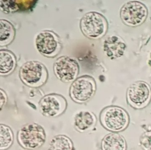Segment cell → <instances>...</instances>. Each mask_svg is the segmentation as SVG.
I'll return each instance as SVG.
<instances>
[{
  "label": "cell",
  "instance_id": "cell-1",
  "mask_svg": "<svg viewBox=\"0 0 151 150\" xmlns=\"http://www.w3.org/2000/svg\"><path fill=\"white\" fill-rule=\"evenodd\" d=\"M100 121L106 129L117 133L126 129L129 123V117L123 108L112 106L102 110L100 113Z\"/></svg>",
  "mask_w": 151,
  "mask_h": 150
},
{
  "label": "cell",
  "instance_id": "cell-2",
  "mask_svg": "<svg viewBox=\"0 0 151 150\" xmlns=\"http://www.w3.org/2000/svg\"><path fill=\"white\" fill-rule=\"evenodd\" d=\"M83 33L88 38L96 39L103 37L107 30V20L102 14L96 11L85 14L80 23Z\"/></svg>",
  "mask_w": 151,
  "mask_h": 150
},
{
  "label": "cell",
  "instance_id": "cell-3",
  "mask_svg": "<svg viewBox=\"0 0 151 150\" xmlns=\"http://www.w3.org/2000/svg\"><path fill=\"white\" fill-rule=\"evenodd\" d=\"M43 128L36 123H29L23 126L19 131L17 139L24 149L34 150L43 145L46 140Z\"/></svg>",
  "mask_w": 151,
  "mask_h": 150
},
{
  "label": "cell",
  "instance_id": "cell-4",
  "mask_svg": "<svg viewBox=\"0 0 151 150\" xmlns=\"http://www.w3.org/2000/svg\"><path fill=\"white\" fill-rule=\"evenodd\" d=\"M19 76L24 83L33 87L43 85L47 79L48 72L44 65L38 61H31L21 67Z\"/></svg>",
  "mask_w": 151,
  "mask_h": 150
},
{
  "label": "cell",
  "instance_id": "cell-5",
  "mask_svg": "<svg viewBox=\"0 0 151 150\" xmlns=\"http://www.w3.org/2000/svg\"><path fill=\"white\" fill-rule=\"evenodd\" d=\"M96 89V82L92 77L82 76L73 81L70 88V96L74 102L83 104L94 96Z\"/></svg>",
  "mask_w": 151,
  "mask_h": 150
},
{
  "label": "cell",
  "instance_id": "cell-6",
  "mask_svg": "<svg viewBox=\"0 0 151 150\" xmlns=\"http://www.w3.org/2000/svg\"><path fill=\"white\" fill-rule=\"evenodd\" d=\"M148 10L142 3L137 1L125 4L121 9L122 21L127 25L137 26L144 22L148 16Z\"/></svg>",
  "mask_w": 151,
  "mask_h": 150
},
{
  "label": "cell",
  "instance_id": "cell-7",
  "mask_svg": "<svg viewBox=\"0 0 151 150\" xmlns=\"http://www.w3.org/2000/svg\"><path fill=\"white\" fill-rule=\"evenodd\" d=\"M54 70L58 79L65 82H70L76 79L79 72V64L70 56H61L55 62Z\"/></svg>",
  "mask_w": 151,
  "mask_h": 150
},
{
  "label": "cell",
  "instance_id": "cell-8",
  "mask_svg": "<svg viewBox=\"0 0 151 150\" xmlns=\"http://www.w3.org/2000/svg\"><path fill=\"white\" fill-rule=\"evenodd\" d=\"M67 102L63 96L50 94L44 96L39 104L41 113L48 117H58L63 114L67 107Z\"/></svg>",
  "mask_w": 151,
  "mask_h": 150
},
{
  "label": "cell",
  "instance_id": "cell-9",
  "mask_svg": "<svg viewBox=\"0 0 151 150\" xmlns=\"http://www.w3.org/2000/svg\"><path fill=\"white\" fill-rule=\"evenodd\" d=\"M151 98L150 87L142 81L132 84L127 92L128 102L134 108H143L149 104Z\"/></svg>",
  "mask_w": 151,
  "mask_h": 150
},
{
  "label": "cell",
  "instance_id": "cell-10",
  "mask_svg": "<svg viewBox=\"0 0 151 150\" xmlns=\"http://www.w3.org/2000/svg\"><path fill=\"white\" fill-rule=\"evenodd\" d=\"M35 42L38 51L45 56L54 57L60 50L61 45L58 37L50 31L40 32L36 37Z\"/></svg>",
  "mask_w": 151,
  "mask_h": 150
},
{
  "label": "cell",
  "instance_id": "cell-11",
  "mask_svg": "<svg viewBox=\"0 0 151 150\" xmlns=\"http://www.w3.org/2000/svg\"><path fill=\"white\" fill-rule=\"evenodd\" d=\"M126 48V45L123 40L115 35L110 36L104 42L105 53L112 59L122 56Z\"/></svg>",
  "mask_w": 151,
  "mask_h": 150
},
{
  "label": "cell",
  "instance_id": "cell-12",
  "mask_svg": "<svg viewBox=\"0 0 151 150\" xmlns=\"http://www.w3.org/2000/svg\"><path fill=\"white\" fill-rule=\"evenodd\" d=\"M96 118L94 114L89 111H81L76 115L74 126L79 132L88 131L96 125Z\"/></svg>",
  "mask_w": 151,
  "mask_h": 150
},
{
  "label": "cell",
  "instance_id": "cell-13",
  "mask_svg": "<svg viewBox=\"0 0 151 150\" xmlns=\"http://www.w3.org/2000/svg\"><path fill=\"white\" fill-rule=\"evenodd\" d=\"M102 150H126L127 143L124 137L116 133L105 136L101 143Z\"/></svg>",
  "mask_w": 151,
  "mask_h": 150
},
{
  "label": "cell",
  "instance_id": "cell-14",
  "mask_svg": "<svg viewBox=\"0 0 151 150\" xmlns=\"http://www.w3.org/2000/svg\"><path fill=\"white\" fill-rule=\"evenodd\" d=\"M17 61L14 55L8 50H0V75H7L16 68Z\"/></svg>",
  "mask_w": 151,
  "mask_h": 150
},
{
  "label": "cell",
  "instance_id": "cell-15",
  "mask_svg": "<svg viewBox=\"0 0 151 150\" xmlns=\"http://www.w3.org/2000/svg\"><path fill=\"white\" fill-rule=\"evenodd\" d=\"M15 34L12 24L5 19H0V46L8 45L12 42Z\"/></svg>",
  "mask_w": 151,
  "mask_h": 150
},
{
  "label": "cell",
  "instance_id": "cell-16",
  "mask_svg": "<svg viewBox=\"0 0 151 150\" xmlns=\"http://www.w3.org/2000/svg\"><path fill=\"white\" fill-rule=\"evenodd\" d=\"M49 150H73V144L66 136H56L50 142Z\"/></svg>",
  "mask_w": 151,
  "mask_h": 150
},
{
  "label": "cell",
  "instance_id": "cell-17",
  "mask_svg": "<svg viewBox=\"0 0 151 150\" xmlns=\"http://www.w3.org/2000/svg\"><path fill=\"white\" fill-rule=\"evenodd\" d=\"M13 140L11 129L4 124H0V150L9 149L13 143Z\"/></svg>",
  "mask_w": 151,
  "mask_h": 150
},
{
  "label": "cell",
  "instance_id": "cell-18",
  "mask_svg": "<svg viewBox=\"0 0 151 150\" xmlns=\"http://www.w3.org/2000/svg\"><path fill=\"white\" fill-rule=\"evenodd\" d=\"M140 144L144 150H151V131L143 134L140 138Z\"/></svg>",
  "mask_w": 151,
  "mask_h": 150
},
{
  "label": "cell",
  "instance_id": "cell-19",
  "mask_svg": "<svg viewBox=\"0 0 151 150\" xmlns=\"http://www.w3.org/2000/svg\"><path fill=\"white\" fill-rule=\"evenodd\" d=\"M7 101V97L6 93L0 89V111L5 106Z\"/></svg>",
  "mask_w": 151,
  "mask_h": 150
}]
</instances>
